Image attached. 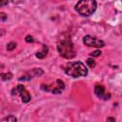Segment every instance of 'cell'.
<instances>
[{"label": "cell", "instance_id": "30bf717a", "mask_svg": "<svg viewBox=\"0 0 122 122\" xmlns=\"http://www.w3.org/2000/svg\"><path fill=\"white\" fill-rule=\"evenodd\" d=\"M15 47H16V43L15 42H10L7 45V50L8 51H12V50L15 49Z\"/></svg>", "mask_w": 122, "mask_h": 122}, {"label": "cell", "instance_id": "e0dca14e", "mask_svg": "<svg viewBox=\"0 0 122 122\" xmlns=\"http://www.w3.org/2000/svg\"><path fill=\"white\" fill-rule=\"evenodd\" d=\"M41 88H42L43 90H45L46 92H48V91H50V86H46L45 84H43V85L41 86Z\"/></svg>", "mask_w": 122, "mask_h": 122}, {"label": "cell", "instance_id": "8fae6325", "mask_svg": "<svg viewBox=\"0 0 122 122\" xmlns=\"http://www.w3.org/2000/svg\"><path fill=\"white\" fill-rule=\"evenodd\" d=\"M56 82H57V88H58V89H60L61 91H63V90L65 89V85H64V82H63L62 80H60V79H58Z\"/></svg>", "mask_w": 122, "mask_h": 122}, {"label": "cell", "instance_id": "ba28073f", "mask_svg": "<svg viewBox=\"0 0 122 122\" xmlns=\"http://www.w3.org/2000/svg\"><path fill=\"white\" fill-rule=\"evenodd\" d=\"M0 122H17V119L13 115H8L0 120Z\"/></svg>", "mask_w": 122, "mask_h": 122}, {"label": "cell", "instance_id": "3957f363", "mask_svg": "<svg viewBox=\"0 0 122 122\" xmlns=\"http://www.w3.org/2000/svg\"><path fill=\"white\" fill-rule=\"evenodd\" d=\"M96 9V2L93 0H84L79 1L75 5V10L77 12L83 16H89L94 12Z\"/></svg>", "mask_w": 122, "mask_h": 122}, {"label": "cell", "instance_id": "ac0fdd59", "mask_svg": "<svg viewBox=\"0 0 122 122\" xmlns=\"http://www.w3.org/2000/svg\"><path fill=\"white\" fill-rule=\"evenodd\" d=\"M9 1L8 0H4V1H0V6H4V5H8Z\"/></svg>", "mask_w": 122, "mask_h": 122}, {"label": "cell", "instance_id": "277c9868", "mask_svg": "<svg viewBox=\"0 0 122 122\" xmlns=\"http://www.w3.org/2000/svg\"><path fill=\"white\" fill-rule=\"evenodd\" d=\"M83 42L86 46L88 47H94V48H102L105 46V43L104 41L94 37V36H92V35H86L84 36L83 38Z\"/></svg>", "mask_w": 122, "mask_h": 122}, {"label": "cell", "instance_id": "9c48e42d", "mask_svg": "<svg viewBox=\"0 0 122 122\" xmlns=\"http://www.w3.org/2000/svg\"><path fill=\"white\" fill-rule=\"evenodd\" d=\"M0 77H1L2 80L6 81V80H10V79H11L12 74H11L10 72H5V73H1V74H0Z\"/></svg>", "mask_w": 122, "mask_h": 122}, {"label": "cell", "instance_id": "7c38bea8", "mask_svg": "<svg viewBox=\"0 0 122 122\" xmlns=\"http://www.w3.org/2000/svg\"><path fill=\"white\" fill-rule=\"evenodd\" d=\"M87 63H88V65H89L90 68H93V67L95 66V62H94V60L92 59V58H88V59H87Z\"/></svg>", "mask_w": 122, "mask_h": 122}, {"label": "cell", "instance_id": "52a82bcc", "mask_svg": "<svg viewBox=\"0 0 122 122\" xmlns=\"http://www.w3.org/2000/svg\"><path fill=\"white\" fill-rule=\"evenodd\" d=\"M47 52H48V48H47L46 46H43V51H40V52H37V53L35 54V56H36L37 58L42 59V58H44V57L47 55Z\"/></svg>", "mask_w": 122, "mask_h": 122}, {"label": "cell", "instance_id": "7a4b0ae2", "mask_svg": "<svg viewBox=\"0 0 122 122\" xmlns=\"http://www.w3.org/2000/svg\"><path fill=\"white\" fill-rule=\"evenodd\" d=\"M57 51L59 54L66 59H71L76 54L73 44L70 39H62L61 41H59L57 45Z\"/></svg>", "mask_w": 122, "mask_h": 122}, {"label": "cell", "instance_id": "6da1fadb", "mask_svg": "<svg viewBox=\"0 0 122 122\" xmlns=\"http://www.w3.org/2000/svg\"><path fill=\"white\" fill-rule=\"evenodd\" d=\"M65 72L66 74L71 77H81V76L87 75L88 69L84 65V63L80 61H75V62H70L67 64Z\"/></svg>", "mask_w": 122, "mask_h": 122}, {"label": "cell", "instance_id": "2e32d148", "mask_svg": "<svg viewBox=\"0 0 122 122\" xmlns=\"http://www.w3.org/2000/svg\"><path fill=\"white\" fill-rule=\"evenodd\" d=\"M25 40H26V42H28V43L33 42V38H32V36H30V35H28V36H26Z\"/></svg>", "mask_w": 122, "mask_h": 122}, {"label": "cell", "instance_id": "4fadbf2b", "mask_svg": "<svg viewBox=\"0 0 122 122\" xmlns=\"http://www.w3.org/2000/svg\"><path fill=\"white\" fill-rule=\"evenodd\" d=\"M32 72H33L35 75H38V76H39V75H42V74L44 73V71H43L41 69H39V68H38V69H34V70L32 71Z\"/></svg>", "mask_w": 122, "mask_h": 122}, {"label": "cell", "instance_id": "d6986e66", "mask_svg": "<svg viewBox=\"0 0 122 122\" xmlns=\"http://www.w3.org/2000/svg\"><path fill=\"white\" fill-rule=\"evenodd\" d=\"M106 122H115V120H114L113 117H108L107 120H106Z\"/></svg>", "mask_w": 122, "mask_h": 122}, {"label": "cell", "instance_id": "5b68a950", "mask_svg": "<svg viewBox=\"0 0 122 122\" xmlns=\"http://www.w3.org/2000/svg\"><path fill=\"white\" fill-rule=\"evenodd\" d=\"M11 93L12 94H20L22 101L24 103H28L30 101V94L29 93V92L26 90V88L23 85H18L15 88H13Z\"/></svg>", "mask_w": 122, "mask_h": 122}, {"label": "cell", "instance_id": "5bb4252c", "mask_svg": "<svg viewBox=\"0 0 122 122\" xmlns=\"http://www.w3.org/2000/svg\"><path fill=\"white\" fill-rule=\"evenodd\" d=\"M91 54V56H99L100 54H101V51H99V50H97V51H92V52H91L90 53Z\"/></svg>", "mask_w": 122, "mask_h": 122}, {"label": "cell", "instance_id": "9a60e30c", "mask_svg": "<svg viewBox=\"0 0 122 122\" xmlns=\"http://www.w3.org/2000/svg\"><path fill=\"white\" fill-rule=\"evenodd\" d=\"M7 19V15L5 12H0V20L1 21H5Z\"/></svg>", "mask_w": 122, "mask_h": 122}, {"label": "cell", "instance_id": "8992f818", "mask_svg": "<svg viewBox=\"0 0 122 122\" xmlns=\"http://www.w3.org/2000/svg\"><path fill=\"white\" fill-rule=\"evenodd\" d=\"M94 93H95V95L97 97L102 98L104 100H108L111 97V95L109 93H106V91H105L104 87L101 86V85H96L95 86V88H94Z\"/></svg>", "mask_w": 122, "mask_h": 122}]
</instances>
